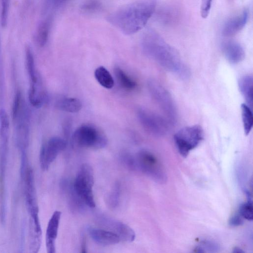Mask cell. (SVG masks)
I'll return each mask as SVG.
<instances>
[{"instance_id": "cell-1", "label": "cell", "mask_w": 253, "mask_h": 253, "mask_svg": "<svg viewBox=\"0 0 253 253\" xmlns=\"http://www.w3.org/2000/svg\"><path fill=\"white\" fill-rule=\"evenodd\" d=\"M141 44L144 53L166 70L183 79L189 77V69L177 51L156 32L152 29L145 31Z\"/></svg>"}, {"instance_id": "cell-2", "label": "cell", "mask_w": 253, "mask_h": 253, "mask_svg": "<svg viewBox=\"0 0 253 253\" xmlns=\"http://www.w3.org/2000/svg\"><path fill=\"white\" fill-rule=\"evenodd\" d=\"M156 5L157 0H136L114 11L107 19L125 34L132 35L145 26Z\"/></svg>"}, {"instance_id": "cell-3", "label": "cell", "mask_w": 253, "mask_h": 253, "mask_svg": "<svg viewBox=\"0 0 253 253\" xmlns=\"http://www.w3.org/2000/svg\"><path fill=\"white\" fill-rule=\"evenodd\" d=\"M94 174L92 167L84 163L80 167L72 184L73 190L86 206L93 208L95 202L93 193Z\"/></svg>"}, {"instance_id": "cell-4", "label": "cell", "mask_w": 253, "mask_h": 253, "mask_svg": "<svg viewBox=\"0 0 253 253\" xmlns=\"http://www.w3.org/2000/svg\"><path fill=\"white\" fill-rule=\"evenodd\" d=\"M72 141L78 147L94 149L103 148L108 143L105 133L96 126L89 125H82L77 128L73 134Z\"/></svg>"}, {"instance_id": "cell-5", "label": "cell", "mask_w": 253, "mask_h": 253, "mask_svg": "<svg viewBox=\"0 0 253 253\" xmlns=\"http://www.w3.org/2000/svg\"><path fill=\"white\" fill-rule=\"evenodd\" d=\"M135 169H139L160 183L167 181L165 170L158 158L151 152L143 150L134 157Z\"/></svg>"}, {"instance_id": "cell-6", "label": "cell", "mask_w": 253, "mask_h": 253, "mask_svg": "<svg viewBox=\"0 0 253 253\" xmlns=\"http://www.w3.org/2000/svg\"><path fill=\"white\" fill-rule=\"evenodd\" d=\"M204 133L199 125L184 127L174 136V141L179 154L186 158L193 149L197 147L203 140Z\"/></svg>"}, {"instance_id": "cell-7", "label": "cell", "mask_w": 253, "mask_h": 253, "mask_svg": "<svg viewBox=\"0 0 253 253\" xmlns=\"http://www.w3.org/2000/svg\"><path fill=\"white\" fill-rule=\"evenodd\" d=\"M150 93L164 112L170 124H174L177 118V111L169 92L159 82L151 80L148 84Z\"/></svg>"}, {"instance_id": "cell-8", "label": "cell", "mask_w": 253, "mask_h": 253, "mask_svg": "<svg viewBox=\"0 0 253 253\" xmlns=\"http://www.w3.org/2000/svg\"><path fill=\"white\" fill-rule=\"evenodd\" d=\"M137 114L142 126L151 134L162 136L168 132L170 123L167 119L144 108L139 109Z\"/></svg>"}, {"instance_id": "cell-9", "label": "cell", "mask_w": 253, "mask_h": 253, "mask_svg": "<svg viewBox=\"0 0 253 253\" xmlns=\"http://www.w3.org/2000/svg\"><path fill=\"white\" fill-rule=\"evenodd\" d=\"M66 141L62 138L54 136L42 145L40 153V163L43 170L48 169L58 154L65 149Z\"/></svg>"}, {"instance_id": "cell-10", "label": "cell", "mask_w": 253, "mask_h": 253, "mask_svg": "<svg viewBox=\"0 0 253 253\" xmlns=\"http://www.w3.org/2000/svg\"><path fill=\"white\" fill-rule=\"evenodd\" d=\"M98 220L102 226L117 234L121 240L126 242H132L134 240L135 233L126 224L105 216H99Z\"/></svg>"}, {"instance_id": "cell-11", "label": "cell", "mask_w": 253, "mask_h": 253, "mask_svg": "<svg viewBox=\"0 0 253 253\" xmlns=\"http://www.w3.org/2000/svg\"><path fill=\"white\" fill-rule=\"evenodd\" d=\"M29 222V250L31 253L39 252L41 243L42 231L39 217V208L30 212Z\"/></svg>"}, {"instance_id": "cell-12", "label": "cell", "mask_w": 253, "mask_h": 253, "mask_svg": "<svg viewBox=\"0 0 253 253\" xmlns=\"http://www.w3.org/2000/svg\"><path fill=\"white\" fill-rule=\"evenodd\" d=\"M61 212L59 211H55L51 216L46 228L45 244L48 253L56 252L55 242L57 237Z\"/></svg>"}, {"instance_id": "cell-13", "label": "cell", "mask_w": 253, "mask_h": 253, "mask_svg": "<svg viewBox=\"0 0 253 253\" xmlns=\"http://www.w3.org/2000/svg\"><path fill=\"white\" fill-rule=\"evenodd\" d=\"M87 230L92 240L99 245H113L118 244L121 240L117 234L109 230L92 227H89Z\"/></svg>"}, {"instance_id": "cell-14", "label": "cell", "mask_w": 253, "mask_h": 253, "mask_svg": "<svg viewBox=\"0 0 253 253\" xmlns=\"http://www.w3.org/2000/svg\"><path fill=\"white\" fill-rule=\"evenodd\" d=\"M25 197L28 211L38 208L35 186L34 174L31 168H28L25 177Z\"/></svg>"}, {"instance_id": "cell-15", "label": "cell", "mask_w": 253, "mask_h": 253, "mask_svg": "<svg viewBox=\"0 0 253 253\" xmlns=\"http://www.w3.org/2000/svg\"><path fill=\"white\" fill-rule=\"evenodd\" d=\"M248 11L245 9L239 15L230 19L223 27V35L226 37L235 35L244 27L248 21Z\"/></svg>"}, {"instance_id": "cell-16", "label": "cell", "mask_w": 253, "mask_h": 253, "mask_svg": "<svg viewBox=\"0 0 253 253\" xmlns=\"http://www.w3.org/2000/svg\"><path fill=\"white\" fill-rule=\"evenodd\" d=\"M222 49L226 58L231 63H238L245 57V53L243 47L236 42H224L222 44Z\"/></svg>"}, {"instance_id": "cell-17", "label": "cell", "mask_w": 253, "mask_h": 253, "mask_svg": "<svg viewBox=\"0 0 253 253\" xmlns=\"http://www.w3.org/2000/svg\"><path fill=\"white\" fill-rule=\"evenodd\" d=\"M253 80L249 75L241 77L238 82V86L241 93L246 100L247 105L251 108L253 106Z\"/></svg>"}, {"instance_id": "cell-18", "label": "cell", "mask_w": 253, "mask_h": 253, "mask_svg": "<svg viewBox=\"0 0 253 253\" xmlns=\"http://www.w3.org/2000/svg\"><path fill=\"white\" fill-rule=\"evenodd\" d=\"M56 107L61 111L76 113L82 108L81 101L76 98L63 97L57 100L55 103Z\"/></svg>"}, {"instance_id": "cell-19", "label": "cell", "mask_w": 253, "mask_h": 253, "mask_svg": "<svg viewBox=\"0 0 253 253\" xmlns=\"http://www.w3.org/2000/svg\"><path fill=\"white\" fill-rule=\"evenodd\" d=\"M26 63L27 72L30 81V85L41 83L39 75L37 72L34 58L31 48L27 46L26 49Z\"/></svg>"}, {"instance_id": "cell-20", "label": "cell", "mask_w": 253, "mask_h": 253, "mask_svg": "<svg viewBox=\"0 0 253 253\" xmlns=\"http://www.w3.org/2000/svg\"><path fill=\"white\" fill-rule=\"evenodd\" d=\"M94 77L97 82L103 87L112 88L114 81L110 72L103 66L97 68L94 71Z\"/></svg>"}, {"instance_id": "cell-21", "label": "cell", "mask_w": 253, "mask_h": 253, "mask_svg": "<svg viewBox=\"0 0 253 253\" xmlns=\"http://www.w3.org/2000/svg\"><path fill=\"white\" fill-rule=\"evenodd\" d=\"M114 74L118 83L122 88L127 90H132L135 88V82L128 77L122 69L116 67L114 69Z\"/></svg>"}, {"instance_id": "cell-22", "label": "cell", "mask_w": 253, "mask_h": 253, "mask_svg": "<svg viewBox=\"0 0 253 253\" xmlns=\"http://www.w3.org/2000/svg\"><path fill=\"white\" fill-rule=\"evenodd\" d=\"M50 21L46 19L42 22L39 25L36 34V39L38 44L41 46H44L48 40L49 29Z\"/></svg>"}, {"instance_id": "cell-23", "label": "cell", "mask_w": 253, "mask_h": 253, "mask_svg": "<svg viewBox=\"0 0 253 253\" xmlns=\"http://www.w3.org/2000/svg\"><path fill=\"white\" fill-rule=\"evenodd\" d=\"M241 115L245 133L248 135L250 132L253 124V117L251 108L247 104L241 105Z\"/></svg>"}, {"instance_id": "cell-24", "label": "cell", "mask_w": 253, "mask_h": 253, "mask_svg": "<svg viewBox=\"0 0 253 253\" xmlns=\"http://www.w3.org/2000/svg\"><path fill=\"white\" fill-rule=\"evenodd\" d=\"M219 250V245L215 242L209 240H204L196 246L194 252L196 253H216Z\"/></svg>"}, {"instance_id": "cell-25", "label": "cell", "mask_w": 253, "mask_h": 253, "mask_svg": "<svg viewBox=\"0 0 253 253\" xmlns=\"http://www.w3.org/2000/svg\"><path fill=\"white\" fill-rule=\"evenodd\" d=\"M120 185L116 183L114 186L108 197L107 203L109 206L112 208H116L119 204L120 197Z\"/></svg>"}, {"instance_id": "cell-26", "label": "cell", "mask_w": 253, "mask_h": 253, "mask_svg": "<svg viewBox=\"0 0 253 253\" xmlns=\"http://www.w3.org/2000/svg\"><path fill=\"white\" fill-rule=\"evenodd\" d=\"M239 213L244 218L248 220H252L253 218V205L251 199L241 205L239 207Z\"/></svg>"}, {"instance_id": "cell-27", "label": "cell", "mask_w": 253, "mask_h": 253, "mask_svg": "<svg viewBox=\"0 0 253 253\" xmlns=\"http://www.w3.org/2000/svg\"><path fill=\"white\" fill-rule=\"evenodd\" d=\"M10 0H1L0 23L2 27L7 25Z\"/></svg>"}, {"instance_id": "cell-28", "label": "cell", "mask_w": 253, "mask_h": 253, "mask_svg": "<svg viewBox=\"0 0 253 253\" xmlns=\"http://www.w3.org/2000/svg\"><path fill=\"white\" fill-rule=\"evenodd\" d=\"M213 0H201V15L203 18H206L209 13Z\"/></svg>"}, {"instance_id": "cell-29", "label": "cell", "mask_w": 253, "mask_h": 253, "mask_svg": "<svg viewBox=\"0 0 253 253\" xmlns=\"http://www.w3.org/2000/svg\"><path fill=\"white\" fill-rule=\"evenodd\" d=\"M100 4L98 1L94 0H90L86 2L82 6V8L85 11L92 12L97 10L100 8Z\"/></svg>"}, {"instance_id": "cell-30", "label": "cell", "mask_w": 253, "mask_h": 253, "mask_svg": "<svg viewBox=\"0 0 253 253\" xmlns=\"http://www.w3.org/2000/svg\"><path fill=\"white\" fill-rule=\"evenodd\" d=\"M244 218L238 212L231 217L229 220V224L233 227L241 225L244 223Z\"/></svg>"}, {"instance_id": "cell-31", "label": "cell", "mask_w": 253, "mask_h": 253, "mask_svg": "<svg viewBox=\"0 0 253 253\" xmlns=\"http://www.w3.org/2000/svg\"><path fill=\"white\" fill-rule=\"evenodd\" d=\"M69 0H46L45 5L47 9H54L60 7Z\"/></svg>"}, {"instance_id": "cell-32", "label": "cell", "mask_w": 253, "mask_h": 253, "mask_svg": "<svg viewBox=\"0 0 253 253\" xmlns=\"http://www.w3.org/2000/svg\"><path fill=\"white\" fill-rule=\"evenodd\" d=\"M81 249H82V251H81L82 253H86V241H85V239H83V242H82V246H81Z\"/></svg>"}, {"instance_id": "cell-33", "label": "cell", "mask_w": 253, "mask_h": 253, "mask_svg": "<svg viewBox=\"0 0 253 253\" xmlns=\"http://www.w3.org/2000/svg\"><path fill=\"white\" fill-rule=\"evenodd\" d=\"M233 252L234 253H244V252L242 251L240 248L238 247H236L234 249V250H233Z\"/></svg>"}]
</instances>
